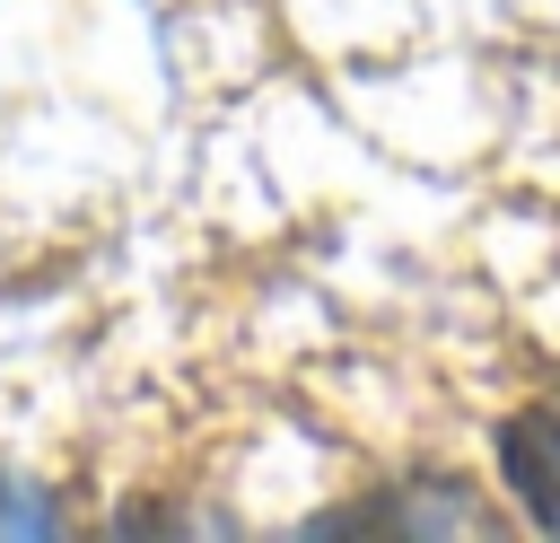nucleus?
I'll list each match as a JSON object with an SVG mask.
<instances>
[{"mask_svg":"<svg viewBox=\"0 0 560 543\" xmlns=\"http://www.w3.org/2000/svg\"><path fill=\"white\" fill-rule=\"evenodd\" d=\"M499 482H508V499L525 508V525L560 534V403L516 412V420L499 429Z\"/></svg>","mask_w":560,"mask_h":543,"instance_id":"nucleus-1","label":"nucleus"}]
</instances>
